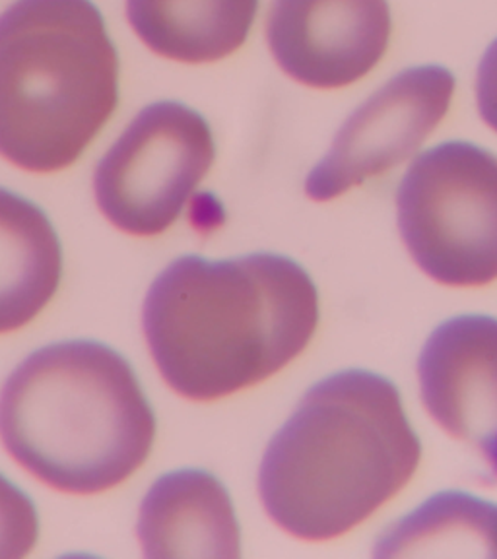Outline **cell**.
Listing matches in <instances>:
<instances>
[{"instance_id":"obj_1","label":"cell","mask_w":497,"mask_h":559,"mask_svg":"<svg viewBox=\"0 0 497 559\" xmlns=\"http://www.w3.org/2000/svg\"><path fill=\"white\" fill-rule=\"evenodd\" d=\"M142 324L175 393L218 401L267 381L307 348L319 324V292L282 254H187L150 286Z\"/></svg>"},{"instance_id":"obj_2","label":"cell","mask_w":497,"mask_h":559,"mask_svg":"<svg viewBox=\"0 0 497 559\" xmlns=\"http://www.w3.org/2000/svg\"><path fill=\"white\" fill-rule=\"evenodd\" d=\"M419 459L399 389L377 373L350 369L313 384L272 437L259 493L286 533L331 540L393 499Z\"/></svg>"},{"instance_id":"obj_3","label":"cell","mask_w":497,"mask_h":559,"mask_svg":"<svg viewBox=\"0 0 497 559\" xmlns=\"http://www.w3.org/2000/svg\"><path fill=\"white\" fill-rule=\"evenodd\" d=\"M156 416L131 364L102 342L37 349L0 393V439L51 488L102 493L146 463Z\"/></svg>"},{"instance_id":"obj_4","label":"cell","mask_w":497,"mask_h":559,"mask_svg":"<svg viewBox=\"0 0 497 559\" xmlns=\"http://www.w3.org/2000/svg\"><path fill=\"white\" fill-rule=\"evenodd\" d=\"M119 104V55L92 0H16L0 14V156L70 167Z\"/></svg>"},{"instance_id":"obj_5","label":"cell","mask_w":497,"mask_h":559,"mask_svg":"<svg viewBox=\"0 0 497 559\" xmlns=\"http://www.w3.org/2000/svg\"><path fill=\"white\" fill-rule=\"evenodd\" d=\"M412 259L447 286L497 280V156L453 140L419 154L397 192Z\"/></svg>"},{"instance_id":"obj_6","label":"cell","mask_w":497,"mask_h":559,"mask_svg":"<svg viewBox=\"0 0 497 559\" xmlns=\"http://www.w3.org/2000/svg\"><path fill=\"white\" fill-rule=\"evenodd\" d=\"M214 156V136L199 111L177 102L149 105L99 162L97 206L125 234H164L181 216Z\"/></svg>"},{"instance_id":"obj_7","label":"cell","mask_w":497,"mask_h":559,"mask_svg":"<svg viewBox=\"0 0 497 559\" xmlns=\"http://www.w3.org/2000/svg\"><path fill=\"white\" fill-rule=\"evenodd\" d=\"M453 94L454 76L443 67L402 70L342 124L307 175V197L331 201L401 166L443 121Z\"/></svg>"},{"instance_id":"obj_8","label":"cell","mask_w":497,"mask_h":559,"mask_svg":"<svg viewBox=\"0 0 497 559\" xmlns=\"http://www.w3.org/2000/svg\"><path fill=\"white\" fill-rule=\"evenodd\" d=\"M393 20L387 0H272V55L299 84L334 90L358 82L387 52Z\"/></svg>"},{"instance_id":"obj_9","label":"cell","mask_w":497,"mask_h":559,"mask_svg":"<svg viewBox=\"0 0 497 559\" xmlns=\"http://www.w3.org/2000/svg\"><path fill=\"white\" fill-rule=\"evenodd\" d=\"M426 411L457 439H478L497 428V319L453 317L429 334L418 359Z\"/></svg>"},{"instance_id":"obj_10","label":"cell","mask_w":497,"mask_h":559,"mask_svg":"<svg viewBox=\"0 0 497 559\" xmlns=\"http://www.w3.org/2000/svg\"><path fill=\"white\" fill-rule=\"evenodd\" d=\"M146 558H239L236 509L224 484L197 468L169 472L140 506Z\"/></svg>"},{"instance_id":"obj_11","label":"cell","mask_w":497,"mask_h":559,"mask_svg":"<svg viewBox=\"0 0 497 559\" xmlns=\"http://www.w3.org/2000/svg\"><path fill=\"white\" fill-rule=\"evenodd\" d=\"M61 276V241L47 214L0 187V334L32 323Z\"/></svg>"},{"instance_id":"obj_12","label":"cell","mask_w":497,"mask_h":559,"mask_svg":"<svg viewBox=\"0 0 497 559\" xmlns=\"http://www.w3.org/2000/svg\"><path fill=\"white\" fill-rule=\"evenodd\" d=\"M259 0H127L132 29L177 62H216L247 41Z\"/></svg>"},{"instance_id":"obj_13","label":"cell","mask_w":497,"mask_h":559,"mask_svg":"<svg viewBox=\"0 0 497 559\" xmlns=\"http://www.w3.org/2000/svg\"><path fill=\"white\" fill-rule=\"evenodd\" d=\"M481 554L497 558V506L463 491H443L377 540V558L424 554Z\"/></svg>"},{"instance_id":"obj_14","label":"cell","mask_w":497,"mask_h":559,"mask_svg":"<svg viewBox=\"0 0 497 559\" xmlns=\"http://www.w3.org/2000/svg\"><path fill=\"white\" fill-rule=\"evenodd\" d=\"M39 538L34 501L0 474V559L26 558Z\"/></svg>"},{"instance_id":"obj_15","label":"cell","mask_w":497,"mask_h":559,"mask_svg":"<svg viewBox=\"0 0 497 559\" xmlns=\"http://www.w3.org/2000/svg\"><path fill=\"white\" fill-rule=\"evenodd\" d=\"M476 99L482 119L497 132V39L482 57L476 76Z\"/></svg>"},{"instance_id":"obj_16","label":"cell","mask_w":497,"mask_h":559,"mask_svg":"<svg viewBox=\"0 0 497 559\" xmlns=\"http://www.w3.org/2000/svg\"><path fill=\"white\" fill-rule=\"evenodd\" d=\"M482 447H484V451L488 453V459L492 461V464L497 468V433H489L488 437H484V439H482Z\"/></svg>"}]
</instances>
